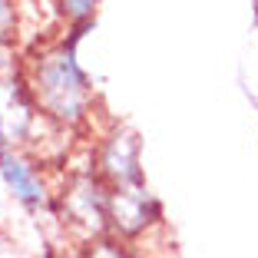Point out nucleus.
Instances as JSON below:
<instances>
[{
	"label": "nucleus",
	"instance_id": "obj_1",
	"mask_svg": "<svg viewBox=\"0 0 258 258\" xmlns=\"http://www.w3.org/2000/svg\"><path fill=\"white\" fill-rule=\"evenodd\" d=\"M27 83L33 90L40 113L60 126L83 122L93 106L90 76L83 73V67L76 60V43H70V40H60L33 56Z\"/></svg>",
	"mask_w": 258,
	"mask_h": 258
},
{
	"label": "nucleus",
	"instance_id": "obj_2",
	"mask_svg": "<svg viewBox=\"0 0 258 258\" xmlns=\"http://www.w3.org/2000/svg\"><path fill=\"white\" fill-rule=\"evenodd\" d=\"M60 209L63 219L70 225L83 228L86 235L99 238L103 232H109V185L103 182V175L96 169L70 179L67 189H63Z\"/></svg>",
	"mask_w": 258,
	"mask_h": 258
},
{
	"label": "nucleus",
	"instance_id": "obj_3",
	"mask_svg": "<svg viewBox=\"0 0 258 258\" xmlns=\"http://www.w3.org/2000/svg\"><path fill=\"white\" fill-rule=\"evenodd\" d=\"M96 172L109 189H133L146 185L143 175V159H139V136L129 129H113L103 136L96 149Z\"/></svg>",
	"mask_w": 258,
	"mask_h": 258
},
{
	"label": "nucleus",
	"instance_id": "obj_4",
	"mask_svg": "<svg viewBox=\"0 0 258 258\" xmlns=\"http://www.w3.org/2000/svg\"><path fill=\"white\" fill-rule=\"evenodd\" d=\"M37 113L30 83L0 76V149H20L37 129Z\"/></svg>",
	"mask_w": 258,
	"mask_h": 258
},
{
	"label": "nucleus",
	"instance_id": "obj_5",
	"mask_svg": "<svg viewBox=\"0 0 258 258\" xmlns=\"http://www.w3.org/2000/svg\"><path fill=\"white\" fill-rule=\"evenodd\" d=\"M162 219L159 202L146 192V185H133V189H109V232L122 238H136L149 232L156 222Z\"/></svg>",
	"mask_w": 258,
	"mask_h": 258
},
{
	"label": "nucleus",
	"instance_id": "obj_6",
	"mask_svg": "<svg viewBox=\"0 0 258 258\" xmlns=\"http://www.w3.org/2000/svg\"><path fill=\"white\" fill-rule=\"evenodd\" d=\"M0 179L7 182V189L14 192L17 202L27 205L30 212H46L50 202H53L40 169L17 149H0Z\"/></svg>",
	"mask_w": 258,
	"mask_h": 258
},
{
	"label": "nucleus",
	"instance_id": "obj_7",
	"mask_svg": "<svg viewBox=\"0 0 258 258\" xmlns=\"http://www.w3.org/2000/svg\"><path fill=\"white\" fill-rule=\"evenodd\" d=\"M96 4H99V0H56V7H60V14L67 17L70 23L90 20V17L96 14Z\"/></svg>",
	"mask_w": 258,
	"mask_h": 258
},
{
	"label": "nucleus",
	"instance_id": "obj_8",
	"mask_svg": "<svg viewBox=\"0 0 258 258\" xmlns=\"http://www.w3.org/2000/svg\"><path fill=\"white\" fill-rule=\"evenodd\" d=\"M90 258H133V255L126 251V245H122V242H113V238H96Z\"/></svg>",
	"mask_w": 258,
	"mask_h": 258
},
{
	"label": "nucleus",
	"instance_id": "obj_9",
	"mask_svg": "<svg viewBox=\"0 0 258 258\" xmlns=\"http://www.w3.org/2000/svg\"><path fill=\"white\" fill-rule=\"evenodd\" d=\"M17 27V7H14V0H0V43L14 33Z\"/></svg>",
	"mask_w": 258,
	"mask_h": 258
},
{
	"label": "nucleus",
	"instance_id": "obj_10",
	"mask_svg": "<svg viewBox=\"0 0 258 258\" xmlns=\"http://www.w3.org/2000/svg\"><path fill=\"white\" fill-rule=\"evenodd\" d=\"M251 4H255V10H258V0H251Z\"/></svg>",
	"mask_w": 258,
	"mask_h": 258
}]
</instances>
